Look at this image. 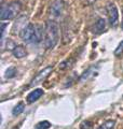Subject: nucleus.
<instances>
[{"label": "nucleus", "instance_id": "obj_12", "mask_svg": "<svg viewBox=\"0 0 123 129\" xmlns=\"http://www.w3.org/2000/svg\"><path fill=\"white\" fill-rule=\"evenodd\" d=\"M50 127H51L50 122H48V120H43V122H40V123L37 124L35 129H49Z\"/></svg>", "mask_w": 123, "mask_h": 129}, {"label": "nucleus", "instance_id": "obj_2", "mask_svg": "<svg viewBox=\"0 0 123 129\" xmlns=\"http://www.w3.org/2000/svg\"><path fill=\"white\" fill-rule=\"evenodd\" d=\"M19 37L26 43H38L42 39V31L37 26L28 24L19 32Z\"/></svg>", "mask_w": 123, "mask_h": 129}, {"label": "nucleus", "instance_id": "obj_6", "mask_svg": "<svg viewBox=\"0 0 123 129\" xmlns=\"http://www.w3.org/2000/svg\"><path fill=\"white\" fill-rule=\"evenodd\" d=\"M64 11V2L63 0H55L52 5V8H51V14L55 17H58V16L62 15Z\"/></svg>", "mask_w": 123, "mask_h": 129}, {"label": "nucleus", "instance_id": "obj_16", "mask_svg": "<svg viewBox=\"0 0 123 129\" xmlns=\"http://www.w3.org/2000/svg\"><path fill=\"white\" fill-rule=\"evenodd\" d=\"M87 1H88L89 5H92V3H94V2L96 1V0H87Z\"/></svg>", "mask_w": 123, "mask_h": 129}, {"label": "nucleus", "instance_id": "obj_3", "mask_svg": "<svg viewBox=\"0 0 123 129\" xmlns=\"http://www.w3.org/2000/svg\"><path fill=\"white\" fill-rule=\"evenodd\" d=\"M20 10H22V3L19 1H12L8 5L2 6L0 19L1 21H11L17 16Z\"/></svg>", "mask_w": 123, "mask_h": 129}, {"label": "nucleus", "instance_id": "obj_7", "mask_svg": "<svg viewBox=\"0 0 123 129\" xmlns=\"http://www.w3.org/2000/svg\"><path fill=\"white\" fill-rule=\"evenodd\" d=\"M43 95V90L42 89H40V88H37V89H35V90H32L31 92H29L28 94V96H27V102L28 103H32V102H35V101H37L41 96Z\"/></svg>", "mask_w": 123, "mask_h": 129}, {"label": "nucleus", "instance_id": "obj_15", "mask_svg": "<svg viewBox=\"0 0 123 129\" xmlns=\"http://www.w3.org/2000/svg\"><path fill=\"white\" fill-rule=\"evenodd\" d=\"M114 55L118 56V57L123 55V41H121L120 43H119V45L117 46L116 51H114Z\"/></svg>", "mask_w": 123, "mask_h": 129}, {"label": "nucleus", "instance_id": "obj_1", "mask_svg": "<svg viewBox=\"0 0 123 129\" xmlns=\"http://www.w3.org/2000/svg\"><path fill=\"white\" fill-rule=\"evenodd\" d=\"M59 40V27L54 21H48L43 30V42L48 50L55 47Z\"/></svg>", "mask_w": 123, "mask_h": 129}, {"label": "nucleus", "instance_id": "obj_10", "mask_svg": "<svg viewBox=\"0 0 123 129\" xmlns=\"http://www.w3.org/2000/svg\"><path fill=\"white\" fill-rule=\"evenodd\" d=\"M114 126H116V120L108 119L102 123L100 126L98 127V129H114Z\"/></svg>", "mask_w": 123, "mask_h": 129}, {"label": "nucleus", "instance_id": "obj_13", "mask_svg": "<svg viewBox=\"0 0 123 129\" xmlns=\"http://www.w3.org/2000/svg\"><path fill=\"white\" fill-rule=\"evenodd\" d=\"M16 75V69L14 67H10L9 69L6 71V78L7 79H11V78H14Z\"/></svg>", "mask_w": 123, "mask_h": 129}, {"label": "nucleus", "instance_id": "obj_17", "mask_svg": "<svg viewBox=\"0 0 123 129\" xmlns=\"http://www.w3.org/2000/svg\"><path fill=\"white\" fill-rule=\"evenodd\" d=\"M122 28H123V19H122Z\"/></svg>", "mask_w": 123, "mask_h": 129}, {"label": "nucleus", "instance_id": "obj_11", "mask_svg": "<svg viewBox=\"0 0 123 129\" xmlns=\"http://www.w3.org/2000/svg\"><path fill=\"white\" fill-rule=\"evenodd\" d=\"M24 109H25V104H24L23 102H18V103L13 108V111H12V113H13L14 116H17V115H19L20 113L24 111Z\"/></svg>", "mask_w": 123, "mask_h": 129}, {"label": "nucleus", "instance_id": "obj_14", "mask_svg": "<svg viewBox=\"0 0 123 129\" xmlns=\"http://www.w3.org/2000/svg\"><path fill=\"white\" fill-rule=\"evenodd\" d=\"M80 129H93V123L90 120H84L81 123Z\"/></svg>", "mask_w": 123, "mask_h": 129}, {"label": "nucleus", "instance_id": "obj_4", "mask_svg": "<svg viewBox=\"0 0 123 129\" xmlns=\"http://www.w3.org/2000/svg\"><path fill=\"white\" fill-rule=\"evenodd\" d=\"M106 11H107L108 21H109L110 26L117 27L119 23V12L117 9V6L114 3H109L106 7Z\"/></svg>", "mask_w": 123, "mask_h": 129}, {"label": "nucleus", "instance_id": "obj_5", "mask_svg": "<svg viewBox=\"0 0 123 129\" xmlns=\"http://www.w3.org/2000/svg\"><path fill=\"white\" fill-rule=\"evenodd\" d=\"M52 71H53V67L52 66H48L46 68H43V69L41 71H39L38 73L36 74L35 78L32 79L31 83H30V86H35V85H37V84H39V83H42L43 81L47 80L48 76L52 73Z\"/></svg>", "mask_w": 123, "mask_h": 129}, {"label": "nucleus", "instance_id": "obj_9", "mask_svg": "<svg viewBox=\"0 0 123 129\" xmlns=\"http://www.w3.org/2000/svg\"><path fill=\"white\" fill-rule=\"evenodd\" d=\"M12 52H13L14 57H16V58H23V57H25V56L27 55L26 48L24 47L23 45H15Z\"/></svg>", "mask_w": 123, "mask_h": 129}, {"label": "nucleus", "instance_id": "obj_8", "mask_svg": "<svg viewBox=\"0 0 123 129\" xmlns=\"http://www.w3.org/2000/svg\"><path fill=\"white\" fill-rule=\"evenodd\" d=\"M105 29H106V21L104 18H98L93 27V32L94 34H101L102 31H105Z\"/></svg>", "mask_w": 123, "mask_h": 129}]
</instances>
